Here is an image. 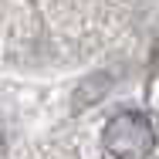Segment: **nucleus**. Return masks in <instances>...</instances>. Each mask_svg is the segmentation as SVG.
<instances>
[{
  "instance_id": "1",
  "label": "nucleus",
  "mask_w": 159,
  "mask_h": 159,
  "mask_svg": "<svg viewBox=\"0 0 159 159\" xmlns=\"http://www.w3.org/2000/svg\"><path fill=\"white\" fill-rule=\"evenodd\" d=\"M105 149L115 159H149L156 149V129L142 112H119L105 125Z\"/></svg>"
}]
</instances>
